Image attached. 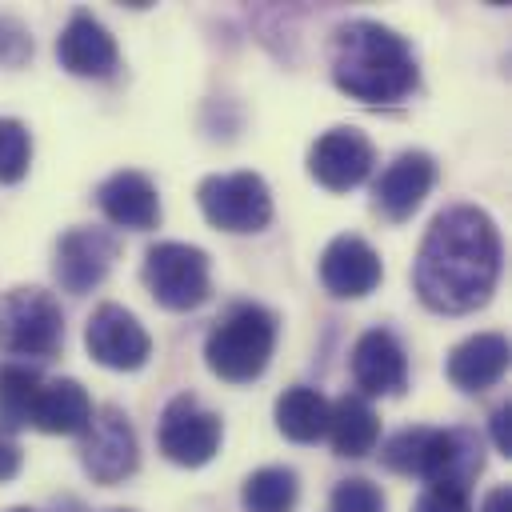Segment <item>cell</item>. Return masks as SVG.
Wrapping results in <instances>:
<instances>
[{
    "mask_svg": "<svg viewBox=\"0 0 512 512\" xmlns=\"http://www.w3.org/2000/svg\"><path fill=\"white\" fill-rule=\"evenodd\" d=\"M496 280H500L496 220L476 204H452L436 212L412 260V288L420 304L444 316H464L488 304Z\"/></svg>",
    "mask_w": 512,
    "mask_h": 512,
    "instance_id": "1",
    "label": "cell"
},
{
    "mask_svg": "<svg viewBox=\"0 0 512 512\" xmlns=\"http://www.w3.org/2000/svg\"><path fill=\"white\" fill-rule=\"evenodd\" d=\"M332 84L360 104H400L420 84L416 52L380 20H348L332 32Z\"/></svg>",
    "mask_w": 512,
    "mask_h": 512,
    "instance_id": "2",
    "label": "cell"
},
{
    "mask_svg": "<svg viewBox=\"0 0 512 512\" xmlns=\"http://www.w3.org/2000/svg\"><path fill=\"white\" fill-rule=\"evenodd\" d=\"M280 320L264 304H232L204 336V364L224 384H252L276 352Z\"/></svg>",
    "mask_w": 512,
    "mask_h": 512,
    "instance_id": "3",
    "label": "cell"
},
{
    "mask_svg": "<svg viewBox=\"0 0 512 512\" xmlns=\"http://www.w3.org/2000/svg\"><path fill=\"white\" fill-rule=\"evenodd\" d=\"M144 288L168 312H192L212 296V260L184 240H156L140 264Z\"/></svg>",
    "mask_w": 512,
    "mask_h": 512,
    "instance_id": "4",
    "label": "cell"
},
{
    "mask_svg": "<svg viewBox=\"0 0 512 512\" xmlns=\"http://www.w3.org/2000/svg\"><path fill=\"white\" fill-rule=\"evenodd\" d=\"M64 344V312L44 288H8L0 296V352L48 360Z\"/></svg>",
    "mask_w": 512,
    "mask_h": 512,
    "instance_id": "5",
    "label": "cell"
},
{
    "mask_svg": "<svg viewBox=\"0 0 512 512\" xmlns=\"http://www.w3.org/2000/svg\"><path fill=\"white\" fill-rule=\"evenodd\" d=\"M200 212L212 228L232 232V236H248L268 228L272 220V192L264 184L260 172H216L204 176L196 188Z\"/></svg>",
    "mask_w": 512,
    "mask_h": 512,
    "instance_id": "6",
    "label": "cell"
},
{
    "mask_svg": "<svg viewBox=\"0 0 512 512\" xmlns=\"http://www.w3.org/2000/svg\"><path fill=\"white\" fill-rule=\"evenodd\" d=\"M224 424L212 408H204L192 392H180L164 404L160 424H156V444L160 452L180 464V468H200L220 452Z\"/></svg>",
    "mask_w": 512,
    "mask_h": 512,
    "instance_id": "7",
    "label": "cell"
},
{
    "mask_svg": "<svg viewBox=\"0 0 512 512\" xmlns=\"http://www.w3.org/2000/svg\"><path fill=\"white\" fill-rule=\"evenodd\" d=\"M80 436H84L80 440V464L96 484H120L136 472V464H140L136 428H132L128 412H120L116 404L96 408Z\"/></svg>",
    "mask_w": 512,
    "mask_h": 512,
    "instance_id": "8",
    "label": "cell"
},
{
    "mask_svg": "<svg viewBox=\"0 0 512 512\" xmlns=\"http://www.w3.org/2000/svg\"><path fill=\"white\" fill-rule=\"evenodd\" d=\"M84 348L100 368L136 372L152 356V336L124 304H100L84 324Z\"/></svg>",
    "mask_w": 512,
    "mask_h": 512,
    "instance_id": "9",
    "label": "cell"
},
{
    "mask_svg": "<svg viewBox=\"0 0 512 512\" xmlns=\"http://www.w3.org/2000/svg\"><path fill=\"white\" fill-rule=\"evenodd\" d=\"M480 472H484V440L476 436V428H428L416 464V476L428 488L468 492V484Z\"/></svg>",
    "mask_w": 512,
    "mask_h": 512,
    "instance_id": "10",
    "label": "cell"
},
{
    "mask_svg": "<svg viewBox=\"0 0 512 512\" xmlns=\"http://www.w3.org/2000/svg\"><path fill=\"white\" fill-rule=\"evenodd\" d=\"M372 164H376V148L352 124L328 128L308 148V176L328 192H348V188L364 184L372 176Z\"/></svg>",
    "mask_w": 512,
    "mask_h": 512,
    "instance_id": "11",
    "label": "cell"
},
{
    "mask_svg": "<svg viewBox=\"0 0 512 512\" xmlns=\"http://www.w3.org/2000/svg\"><path fill=\"white\" fill-rule=\"evenodd\" d=\"M116 256H120V244L108 228H68L56 240V260H52L56 284L72 296H84L96 284H104Z\"/></svg>",
    "mask_w": 512,
    "mask_h": 512,
    "instance_id": "12",
    "label": "cell"
},
{
    "mask_svg": "<svg viewBox=\"0 0 512 512\" xmlns=\"http://www.w3.org/2000/svg\"><path fill=\"white\" fill-rule=\"evenodd\" d=\"M432 184H436V160L424 148H404L376 176V184H372V212L392 220V224H400V220H408L424 204Z\"/></svg>",
    "mask_w": 512,
    "mask_h": 512,
    "instance_id": "13",
    "label": "cell"
},
{
    "mask_svg": "<svg viewBox=\"0 0 512 512\" xmlns=\"http://www.w3.org/2000/svg\"><path fill=\"white\" fill-rule=\"evenodd\" d=\"M380 276H384V264L364 236L344 232V236L328 240V248L320 252V284L336 300H360V296L376 292Z\"/></svg>",
    "mask_w": 512,
    "mask_h": 512,
    "instance_id": "14",
    "label": "cell"
},
{
    "mask_svg": "<svg viewBox=\"0 0 512 512\" xmlns=\"http://www.w3.org/2000/svg\"><path fill=\"white\" fill-rule=\"evenodd\" d=\"M352 380L360 396H400L408 388V356L404 344L388 328H368L360 332L352 348Z\"/></svg>",
    "mask_w": 512,
    "mask_h": 512,
    "instance_id": "15",
    "label": "cell"
},
{
    "mask_svg": "<svg viewBox=\"0 0 512 512\" xmlns=\"http://www.w3.org/2000/svg\"><path fill=\"white\" fill-rule=\"evenodd\" d=\"M56 60L64 72L72 76H88V80H104L116 72L120 52L112 32L92 16V12H72L68 24L56 36Z\"/></svg>",
    "mask_w": 512,
    "mask_h": 512,
    "instance_id": "16",
    "label": "cell"
},
{
    "mask_svg": "<svg viewBox=\"0 0 512 512\" xmlns=\"http://www.w3.org/2000/svg\"><path fill=\"white\" fill-rule=\"evenodd\" d=\"M96 204L100 212L116 224V228H128V232H148L160 224V196H156V184L136 172V168H120L112 172L108 180H100L96 188Z\"/></svg>",
    "mask_w": 512,
    "mask_h": 512,
    "instance_id": "17",
    "label": "cell"
},
{
    "mask_svg": "<svg viewBox=\"0 0 512 512\" xmlns=\"http://www.w3.org/2000/svg\"><path fill=\"white\" fill-rule=\"evenodd\" d=\"M508 368V336L500 332H476L468 340H460L452 352H448V380L460 388V392H484L492 388Z\"/></svg>",
    "mask_w": 512,
    "mask_h": 512,
    "instance_id": "18",
    "label": "cell"
},
{
    "mask_svg": "<svg viewBox=\"0 0 512 512\" xmlns=\"http://www.w3.org/2000/svg\"><path fill=\"white\" fill-rule=\"evenodd\" d=\"M92 400L84 392L80 380L60 376V380H44L40 396H36V412H32V428L48 432V436H80L92 420Z\"/></svg>",
    "mask_w": 512,
    "mask_h": 512,
    "instance_id": "19",
    "label": "cell"
},
{
    "mask_svg": "<svg viewBox=\"0 0 512 512\" xmlns=\"http://www.w3.org/2000/svg\"><path fill=\"white\" fill-rule=\"evenodd\" d=\"M324 436L332 440L336 456L360 460V456L376 452V444H380V416H376V408L360 392H344L328 408V432Z\"/></svg>",
    "mask_w": 512,
    "mask_h": 512,
    "instance_id": "20",
    "label": "cell"
},
{
    "mask_svg": "<svg viewBox=\"0 0 512 512\" xmlns=\"http://www.w3.org/2000/svg\"><path fill=\"white\" fill-rule=\"evenodd\" d=\"M328 396L308 388V384H292L276 396V428L284 440L292 444H316L328 432Z\"/></svg>",
    "mask_w": 512,
    "mask_h": 512,
    "instance_id": "21",
    "label": "cell"
},
{
    "mask_svg": "<svg viewBox=\"0 0 512 512\" xmlns=\"http://www.w3.org/2000/svg\"><path fill=\"white\" fill-rule=\"evenodd\" d=\"M40 384L44 380H40V372L32 364H20V360L0 364V428L4 432H16V428L32 424Z\"/></svg>",
    "mask_w": 512,
    "mask_h": 512,
    "instance_id": "22",
    "label": "cell"
},
{
    "mask_svg": "<svg viewBox=\"0 0 512 512\" xmlns=\"http://www.w3.org/2000/svg\"><path fill=\"white\" fill-rule=\"evenodd\" d=\"M296 500H300V480L284 464H264V468L248 472V480L240 488L244 512H292Z\"/></svg>",
    "mask_w": 512,
    "mask_h": 512,
    "instance_id": "23",
    "label": "cell"
},
{
    "mask_svg": "<svg viewBox=\"0 0 512 512\" xmlns=\"http://www.w3.org/2000/svg\"><path fill=\"white\" fill-rule=\"evenodd\" d=\"M32 136L16 116H0V184H16L28 176Z\"/></svg>",
    "mask_w": 512,
    "mask_h": 512,
    "instance_id": "24",
    "label": "cell"
},
{
    "mask_svg": "<svg viewBox=\"0 0 512 512\" xmlns=\"http://www.w3.org/2000/svg\"><path fill=\"white\" fill-rule=\"evenodd\" d=\"M332 512H388L384 492L364 480V476H348L332 488Z\"/></svg>",
    "mask_w": 512,
    "mask_h": 512,
    "instance_id": "25",
    "label": "cell"
},
{
    "mask_svg": "<svg viewBox=\"0 0 512 512\" xmlns=\"http://www.w3.org/2000/svg\"><path fill=\"white\" fill-rule=\"evenodd\" d=\"M32 56V36H28V28L20 24V20H12V16H0V64L4 68H16V64H24Z\"/></svg>",
    "mask_w": 512,
    "mask_h": 512,
    "instance_id": "26",
    "label": "cell"
},
{
    "mask_svg": "<svg viewBox=\"0 0 512 512\" xmlns=\"http://www.w3.org/2000/svg\"><path fill=\"white\" fill-rule=\"evenodd\" d=\"M412 512H472V500L460 488H424Z\"/></svg>",
    "mask_w": 512,
    "mask_h": 512,
    "instance_id": "27",
    "label": "cell"
},
{
    "mask_svg": "<svg viewBox=\"0 0 512 512\" xmlns=\"http://www.w3.org/2000/svg\"><path fill=\"white\" fill-rule=\"evenodd\" d=\"M492 440H496V452L500 456H512V404H500L492 408Z\"/></svg>",
    "mask_w": 512,
    "mask_h": 512,
    "instance_id": "28",
    "label": "cell"
},
{
    "mask_svg": "<svg viewBox=\"0 0 512 512\" xmlns=\"http://www.w3.org/2000/svg\"><path fill=\"white\" fill-rule=\"evenodd\" d=\"M20 460H24L20 444L12 440V432L0 428V480H12V476L20 472Z\"/></svg>",
    "mask_w": 512,
    "mask_h": 512,
    "instance_id": "29",
    "label": "cell"
},
{
    "mask_svg": "<svg viewBox=\"0 0 512 512\" xmlns=\"http://www.w3.org/2000/svg\"><path fill=\"white\" fill-rule=\"evenodd\" d=\"M480 512H512V488L508 484L488 488L484 500H480Z\"/></svg>",
    "mask_w": 512,
    "mask_h": 512,
    "instance_id": "30",
    "label": "cell"
},
{
    "mask_svg": "<svg viewBox=\"0 0 512 512\" xmlns=\"http://www.w3.org/2000/svg\"><path fill=\"white\" fill-rule=\"evenodd\" d=\"M8 512H32V508H8Z\"/></svg>",
    "mask_w": 512,
    "mask_h": 512,
    "instance_id": "31",
    "label": "cell"
},
{
    "mask_svg": "<svg viewBox=\"0 0 512 512\" xmlns=\"http://www.w3.org/2000/svg\"><path fill=\"white\" fill-rule=\"evenodd\" d=\"M112 512H128V508H112Z\"/></svg>",
    "mask_w": 512,
    "mask_h": 512,
    "instance_id": "32",
    "label": "cell"
}]
</instances>
